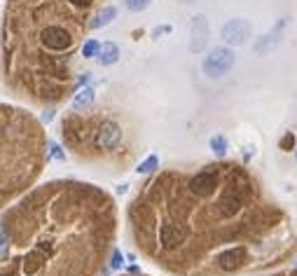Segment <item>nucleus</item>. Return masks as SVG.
I'll list each match as a JSON object with an SVG mask.
<instances>
[{
    "label": "nucleus",
    "mask_w": 297,
    "mask_h": 276,
    "mask_svg": "<svg viewBox=\"0 0 297 276\" xmlns=\"http://www.w3.org/2000/svg\"><path fill=\"white\" fill-rule=\"evenodd\" d=\"M234 61H237V56H234V52H232V50H227V47H213V50L204 56L201 68H204L206 78L215 80V78L227 75V73L234 68Z\"/></svg>",
    "instance_id": "1"
},
{
    "label": "nucleus",
    "mask_w": 297,
    "mask_h": 276,
    "mask_svg": "<svg viewBox=\"0 0 297 276\" xmlns=\"http://www.w3.org/2000/svg\"><path fill=\"white\" fill-rule=\"evenodd\" d=\"M250 21H246V19H230V21L222 26V40H225V44H230V47H241V44L248 42V38H250Z\"/></svg>",
    "instance_id": "2"
},
{
    "label": "nucleus",
    "mask_w": 297,
    "mask_h": 276,
    "mask_svg": "<svg viewBox=\"0 0 297 276\" xmlns=\"http://www.w3.org/2000/svg\"><path fill=\"white\" fill-rule=\"evenodd\" d=\"M40 40H42V44L47 50H54V52L71 50V44H73L71 33L61 26H47L42 33H40Z\"/></svg>",
    "instance_id": "3"
},
{
    "label": "nucleus",
    "mask_w": 297,
    "mask_h": 276,
    "mask_svg": "<svg viewBox=\"0 0 297 276\" xmlns=\"http://www.w3.org/2000/svg\"><path fill=\"white\" fill-rule=\"evenodd\" d=\"M206 42H209V19L204 14H199L190 24V44L187 47L192 54H199L206 50Z\"/></svg>",
    "instance_id": "4"
},
{
    "label": "nucleus",
    "mask_w": 297,
    "mask_h": 276,
    "mask_svg": "<svg viewBox=\"0 0 297 276\" xmlns=\"http://www.w3.org/2000/svg\"><path fill=\"white\" fill-rule=\"evenodd\" d=\"M122 141V129L115 122H103L96 131V148L101 150H112L117 148V143Z\"/></svg>",
    "instance_id": "5"
},
{
    "label": "nucleus",
    "mask_w": 297,
    "mask_h": 276,
    "mask_svg": "<svg viewBox=\"0 0 297 276\" xmlns=\"http://www.w3.org/2000/svg\"><path fill=\"white\" fill-rule=\"evenodd\" d=\"M215 185H218V178H215V173H211V171H201L190 180V190H192L194 194H199V197H209V194H213Z\"/></svg>",
    "instance_id": "6"
},
{
    "label": "nucleus",
    "mask_w": 297,
    "mask_h": 276,
    "mask_svg": "<svg viewBox=\"0 0 297 276\" xmlns=\"http://www.w3.org/2000/svg\"><path fill=\"white\" fill-rule=\"evenodd\" d=\"M286 24H288V19H281V21L276 24L271 31H267V33H264L262 38L255 42V52H258V54H267V52H271V47H276V44H279V40H281V35H283V28H286Z\"/></svg>",
    "instance_id": "7"
},
{
    "label": "nucleus",
    "mask_w": 297,
    "mask_h": 276,
    "mask_svg": "<svg viewBox=\"0 0 297 276\" xmlns=\"http://www.w3.org/2000/svg\"><path fill=\"white\" fill-rule=\"evenodd\" d=\"M159 239H162V246H164V248H176L178 243L185 241V229L173 225V222H166V225H162Z\"/></svg>",
    "instance_id": "8"
},
{
    "label": "nucleus",
    "mask_w": 297,
    "mask_h": 276,
    "mask_svg": "<svg viewBox=\"0 0 297 276\" xmlns=\"http://www.w3.org/2000/svg\"><path fill=\"white\" fill-rule=\"evenodd\" d=\"M243 260H246V250L243 248H230V250H225V253L218 255V265H220V269L232 271V269H237Z\"/></svg>",
    "instance_id": "9"
},
{
    "label": "nucleus",
    "mask_w": 297,
    "mask_h": 276,
    "mask_svg": "<svg viewBox=\"0 0 297 276\" xmlns=\"http://www.w3.org/2000/svg\"><path fill=\"white\" fill-rule=\"evenodd\" d=\"M117 59H120V47L115 42H103L96 61H99L101 66H112V63H117Z\"/></svg>",
    "instance_id": "10"
},
{
    "label": "nucleus",
    "mask_w": 297,
    "mask_h": 276,
    "mask_svg": "<svg viewBox=\"0 0 297 276\" xmlns=\"http://www.w3.org/2000/svg\"><path fill=\"white\" fill-rule=\"evenodd\" d=\"M115 17H117V10L112 5H108L94 17V21H89V28H94V31H96V28H103V26H108Z\"/></svg>",
    "instance_id": "11"
},
{
    "label": "nucleus",
    "mask_w": 297,
    "mask_h": 276,
    "mask_svg": "<svg viewBox=\"0 0 297 276\" xmlns=\"http://www.w3.org/2000/svg\"><path fill=\"white\" fill-rule=\"evenodd\" d=\"M94 99H96L94 87H84L75 94V99H73V108H75V110H82V108H87V105L94 103Z\"/></svg>",
    "instance_id": "12"
},
{
    "label": "nucleus",
    "mask_w": 297,
    "mask_h": 276,
    "mask_svg": "<svg viewBox=\"0 0 297 276\" xmlns=\"http://www.w3.org/2000/svg\"><path fill=\"white\" fill-rule=\"evenodd\" d=\"M218 211H220L222 218L234 216V213L239 211V199L234 197V194H225V197L220 199V204H218Z\"/></svg>",
    "instance_id": "13"
},
{
    "label": "nucleus",
    "mask_w": 297,
    "mask_h": 276,
    "mask_svg": "<svg viewBox=\"0 0 297 276\" xmlns=\"http://www.w3.org/2000/svg\"><path fill=\"white\" fill-rule=\"evenodd\" d=\"M101 47H103V44H101L99 40H87V42L82 44V56L84 59H94V56H99Z\"/></svg>",
    "instance_id": "14"
},
{
    "label": "nucleus",
    "mask_w": 297,
    "mask_h": 276,
    "mask_svg": "<svg viewBox=\"0 0 297 276\" xmlns=\"http://www.w3.org/2000/svg\"><path fill=\"white\" fill-rule=\"evenodd\" d=\"M157 166H159V157H157V155H150L145 162H141V164H138L136 171L138 173H152Z\"/></svg>",
    "instance_id": "15"
},
{
    "label": "nucleus",
    "mask_w": 297,
    "mask_h": 276,
    "mask_svg": "<svg viewBox=\"0 0 297 276\" xmlns=\"http://www.w3.org/2000/svg\"><path fill=\"white\" fill-rule=\"evenodd\" d=\"M122 3H124V7L129 12H143V10H148V5L152 0H122Z\"/></svg>",
    "instance_id": "16"
},
{
    "label": "nucleus",
    "mask_w": 297,
    "mask_h": 276,
    "mask_svg": "<svg viewBox=\"0 0 297 276\" xmlns=\"http://www.w3.org/2000/svg\"><path fill=\"white\" fill-rule=\"evenodd\" d=\"M211 150H213L215 155H225V152H227L225 136H213V138H211Z\"/></svg>",
    "instance_id": "17"
},
{
    "label": "nucleus",
    "mask_w": 297,
    "mask_h": 276,
    "mask_svg": "<svg viewBox=\"0 0 297 276\" xmlns=\"http://www.w3.org/2000/svg\"><path fill=\"white\" fill-rule=\"evenodd\" d=\"M50 157L52 159H66V155L61 152V148L56 143H50Z\"/></svg>",
    "instance_id": "18"
},
{
    "label": "nucleus",
    "mask_w": 297,
    "mask_h": 276,
    "mask_svg": "<svg viewBox=\"0 0 297 276\" xmlns=\"http://www.w3.org/2000/svg\"><path fill=\"white\" fill-rule=\"evenodd\" d=\"M292 141H295V138H292V133H286V136L281 138V150H290L292 148Z\"/></svg>",
    "instance_id": "19"
},
{
    "label": "nucleus",
    "mask_w": 297,
    "mask_h": 276,
    "mask_svg": "<svg viewBox=\"0 0 297 276\" xmlns=\"http://www.w3.org/2000/svg\"><path fill=\"white\" fill-rule=\"evenodd\" d=\"M166 33H171V26H159L152 31V38H159V35H166Z\"/></svg>",
    "instance_id": "20"
},
{
    "label": "nucleus",
    "mask_w": 297,
    "mask_h": 276,
    "mask_svg": "<svg viewBox=\"0 0 297 276\" xmlns=\"http://www.w3.org/2000/svg\"><path fill=\"white\" fill-rule=\"evenodd\" d=\"M0 232H3V260L7 258V227L3 225V229H0Z\"/></svg>",
    "instance_id": "21"
},
{
    "label": "nucleus",
    "mask_w": 297,
    "mask_h": 276,
    "mask_svg": "<svg viewBox=\"0 0 297 276\" xmlns=\"http://www.w3.org/2000/svg\"><path fill=\"white\" fill-rule=\"evenodd\" d=\"M52 120H54V110L42 112V122H52Z\"/></svg>",
    "instance_id": "22"
},
{
    "label": "nucleus",
    "mask_w": 297,
    "mask_h": 276,
    "mask_svg": "<svg viewBox=\"0 0 297 276\" xmlns=\"http://www.w3.org/2000/svg\"><path fill=\"white\" fill-rule=\"evenodd\" d=\"M71 3H73V5H77V7H87L92 0H71Z\"/></svg>",
    "instance_id": "23"
},
{
    "label": "nucleus",
    "mask_w": 297,
    "mask_h": 276,
    "mask_svg": "<svg viewBox=\"0 0 297 276\" xmlns=\"http://www.w3.org/2000/svg\"><path fill=\"white\" fill-rule=\"evenodd\" d=\"M295 159H297V148H295Z\"/></svg>",
    "instance_id": "24"
}]
</instances>
